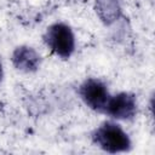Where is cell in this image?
<instances>
[{
  "label": "cell",
  "instance_id": "6da1fadb",
  "mask_svg": "<svg viewBox=\"0 0 155 155\" xmlns=\"http://www.w3.org/2000/svg\"><path fill=\"white\" fill-rule=\"evenodd\" d=\"M92 143L103 151L116 154L127 153L132 149V142L126 131L115 121L102 122L91 133Z\"/></svg>",
  "mask_w": 155,
  "mask_h": 155
},
{
  "label": "cell",
  "instance_id": "7a4b0ae2",
  "mask_svg": "<svg viewBox=\"0 0 155 155\" xmlns=\"http://www.w3.org/2000/svg\"><path fill=\"white\" fill-rule=\"evenodd\" d=\"M42 40L46 47L62 59L70 58L75 52L76 41L74 31L71 27L64 22H56L47 27Z\"/></svg>",
  "mask_w": 155,
  "mask_h": 155
},
{
  "label": "cell",
  "instance_id": "3957f363",
  "mask_svg": "<svg viewBox=\"0 0 155 155\" xmlns=\"http://www.w3.org/2000/svg\"><path fill=\"white\" fill-rule=\"evenodd\" d=\"M78 94L85 105L102 114L110 97L107 84L98 78H87L84 80L78 88Z\"/></svg>",
  "mask_w": 155,
  "mask_h": 155
},
{
  "label": "cell",
  "instance_id": "277c9868",
  "mask_svg": "<svg viewBox=\"0 0 155 155\" xmlns=\"http://www.w3.org/2000/svg\"><path fill=\"white\" fill-rule=\"evenodd\" d=\"M103 114L115 120H131L137 114V98L131 92L110 94Z\"/></svg>",
  "mask_w": 155,
  "mask_h": 155
},
{
  "label": "cell",
  "instance_id": "5b68a950",
  "mask_svg": "<svg viewBox=\"0 0 155 155\" xmlns=\"http://www.w3.org/2000/svg\"><path fill=\"white\" fill-rule=\"evenodd\" d=\"M41 61L40 53L34 47L28 45L17 46L11 54V62L13 67L22 73L38 71L41 65Z\"/></svg>",
  "mask_w": 155,
  "mask_h": 155
},
{
  "label": "cell",
  "instance_id": "8992f818",
  "mask_svg": "<svg viewBox=\"0 0 155 155\" xmlns=\"http://www.w3.org/2000/svg\"><path fill=\"white\" fill-rule=\"evenodd\" d=\"M96 12L105 25L113 24L122 16L119 0H96Z\"/></svg>",
  "mask_w": 155,
  "mask_h": 155
},
{
  "label": "cell",
  "instance_id": "52a82bcc",
  "mask_svg": "<svg viewBox=\"0 0 155 155\" xmlns=\"http://www.w3.org/2000/svg\"><path fill=\"white\" fill-rule=\"evenodd\" d=\"M2 78H4V69H2V64H1V62H0V84H1V81H2Z\"/></svg>",
  "mask_w": 155,
  "mask_h": 155
}]
</instances>
